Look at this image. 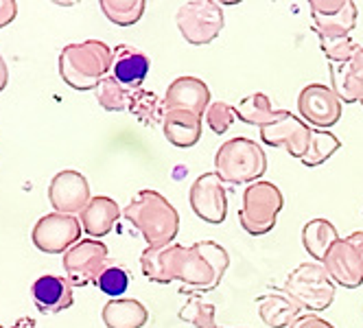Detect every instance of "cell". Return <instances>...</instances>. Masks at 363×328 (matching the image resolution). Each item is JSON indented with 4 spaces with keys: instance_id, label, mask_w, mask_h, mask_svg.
Listing matches in <instances>:
<instances>
[{
    "instance_id": "6da1fadb",
    "label": "cell",
    "mask_w": 363,
    "mask_h": 328,
    "mask_svg": "<svg viewBox=\"0 0 363 328\" xmlns=\"http://www.w3.org/2000/svg\"><path fill=\"white\" fill-rule=\"evenodd\" d=\"M123 217L145 237L147 247H162L175 241L179 215L171 201L158 191H138L123 208Z\"/></svg>"
},
{
    "instance_id": "7a4b0ae2",
    "label": "cell",
    "mask_w": 363,
    "mask_h": 328,
    "mask_svg": "<svg viewBox=\"0 0 363 328\" xmlns=\"http://www.w3.org/2000/svg\"><path fill=\"white\" fill-rule=\"evenodd\" d=\"M112 48L99 40L68 44L60 53V77L72 90H96L112 72Z\"/></svg>"
},
{
    "instance_id": "3957f363",
    "label": "cell",
    "mask_w": 363,
    "mask_h": 328,
    "mask_svg": "<svg viewBox=\"0 0 363 328\" xmlns=\"http://www.w3.org/2000/svg\"><path fill=\"white\" fill-rule=\"evenodd\" d=\"M230 267L228 249L217 241H199L186 247V256L182 263L179 283L182 295H191L195 291L208 293L217 289Z\"/></svg>"
},
{
    "instance_id": "277c9868",
    "label": "cell",
    "mask_w": 363,
    "mask_h": 328,
    "mask_svg": "<svg viewBox=\"0 0 363 328\" xmlns=\"http://www.w3.org/2000/svg\"><path fill=\"white\" fill-rule=\"evenodd\" d=\"M215 171L228 184L261 182L267 171V156L263 147L252 138L237 136L225 140L215 154Z\"/></svg>"
},
{
    "instance_id": "5b68a950",
    "label": "cell",
    "mask_w": 363,
    "mask_h": 328,
    "mask_svg": "<svg viewBox=\"0 0 363 328\" xmlns=\"http://www.w3.org/2000/svg\"><path fill=\"white\" fill-rule=\"evenodd\" d=\"M287 293L302 311L322 313L335 300V283L322 263H302L298 265L284 283Z\"/></svg>"
},
{
    "instance_id": "8992f818",
    "label": "cell",
    "mask_w": 363,
    "mask_h": 328,
    "mask_svg": "<svg viewBox=\"0 0 363 328\" xmlns=\"http://www.w3.org/2000/svg\"><path fill=\"white\" fill-rule=\"evenodd\" d=\"M284 206V197L274 182L261 180L243 191V204L239 208L241 228L252 237H263L274 230L278 215Z\"/></svg>"
},
{
    "instance_id": "52a82bcc",
    "label": "cell",
    "mask_w": 363,
    "mask_h": 328,
    "mask_svg": "<svg viewBox=\"0 0 363 328\" xmlns=\"http://www.w3.org/2000/svg\"><path fill=\"white\" fill-rule=\"evenodd\" d=\"M177 29L189 44L203 46L219 38L223 31V9L215 0H191V3L179 5L175 13Z\"/></svg>"
},
{
    "instance_id": "ba28073f",
    "label": "cell",
    "mask_w": 363,
    "mask_h": 328,
    "mask_svg": "<svg viewBox=\"0 0 363 328\" xmlns=\"http://www.w3.org/2000/svg\"><path fill=\"white\" fill-rule=\"evenodd\" d=\"M330 281L344 289H357L363 285V232H352L340 239L322 261Z\"/></svg>"
},
{
    "instance_id": "9c48e42d",
    "label": "cell",
    "mask_w": 363,
    "mask_h": 328,
    "mask_svg": "<svg viewBox=\"0 0 363 328\" xmlns=\"http://www.w3.org/2000/svg\"><path fill=\"white\" fill-rule=\"evenodd\" d=\"M108 265V245L99 239L77 241L64 254V271L72 287L96 285L99 276L106 271Z\"/></svg>"
},
{
    "instance_id": "30bf717a",
    "label": "cell",
    "mask_w": 363,
    "mask_h": 328,
    "mask_svg": "<svg viewBox=\"0 0 363 328\" xmlns=\"http://www.w3.org/2000/svg\"><path fill=\"white\" fill-rule=\"evenodd\" d=\"M82 221L74 215L50 213L35 223L31 239L44 254H66L77 241H82Z\"/></svg>"
},
{
    "instance_id": "8fae6325",
    "label": "cell",
    "mask_w": 363,
    "mask_h": 328,
    "mask_svg": "<svg viewBox=\"0 0 363 328\" xmlns=\"http://www.w3.org/2000/svg\"><path fill=\"white\" fill-rule=\"evenodd\" d=\"M298 112L306 125H313L315 130H328L342 120L344 103L330 86L308 84L298 96Z\"/></svg>"
},
{
    "instance_id": "7c38bea8",
    "label": "cell",
    "mask_w": 363,
    "mask_h": 328,
    "mask_svg": "<svg viewBox=\"0 0 363 328\" xmlns=\"http://www.w3.org/2000/svg\"><path fill=\"white\" fill-rule=\"evenodd\" d=\"M313 31L320 40L346 38L357 27V5L352 0H311Z\"/></svg>"
},
{
    "instance_id": "4fadbf2b",
    "label": "cell",
    "mask_w": 363,
    "mask_h": 328,
    "mask_svg": "<svg viewBox=\"0 0 363 328\" xmlns=\"http://www.w3.org/2000/svg\"><path fill=\"white\" fill-rule=\"evenodd\" d=\"M189 201L193 213L211 225H221L228 217L225 182L219 178L217 171L199 175L189 191Z\"/></svg>"
},
{
    "instance_id": "5bb4252c",
    "label": "cell",
    "mask_w": 363,
    "mask_h": 328,
    "mask_svg": "<svg viewBox=\"0 0 363 328\" xmlns=\"http://www.w3.org/2000/svg\"><path fill=\"white\" fill-rule=\"evenodd\" d=\"M90 184L79 171H60L48 184V201L62 215H77L90 204Z\"/></svg>"
},
{
    "instance_id": "9a60e30c",
    "label": "cell",
    "mask_w": 363,
    "mask_h": 328,
    "mask_svg": "<svg viewBox=\"0 0 363 328\" xmlns=\"http://www.w3.org/2000/svg\"><path fill=\"white\" fill-rule=\"evenodd\" d=\"M261 132V140L267 145V147H282L287 149V154L302 160L306 149H308V142H311V128L298 116H294L291 112L284 110L282 116L267 125V128L258 130Z\"/></svg>"
},
{
    "instance_id": "2e32d148",
    "label": "cell",
    "mask_w": 363,
    "mask_h": 328,
    "mask_svg": "<svg viewBox=\"0 0 363 328\" xmlns=\"http://www.w3.org/2000/svg\"><path fill=\"white\" fill-rule=\"evenodd\" d=\"M184 256H186V247L179 243H169L162 247H147L140 254V269L149 283L169 285L179 278Z\"/></svg>"
},
{
    "instance_id": "e0dca14e",
    "label": "cell",
    "mask_w": 363,
    "mask_h": 328,
    "mask_svg": "<svg viewBox=\"0 0 363 328\" xmlns=\"http://www.w3.org/2000/svg\"><path fill=\"white\" fill-rule=\"evenodd\" d=\"M211 88L206 86V81L197 77H177L167 94H164V108L169 110H184L193 112L203 118L206 110L211 108Z\"/></svg>"
},
{
    "instance_id": "ac0fdd59",
    "label": "cell",
    "mask_w": 363,
    "mask_h": 328,
    "mask_svg": "<svg viewBox=\"0 0 363 328\" xmlns=\"http://www.w3.org/2000/svg\"><path fill=\"white\" fill-rule=\"evenodd\" d=\"M112 77L123 84L129 90H138L151 68L149 57L138 50L136 46H129V44H118L116 48H112Z\"/></svg>"
},
{
    "instance_id": "d6986e66",
    "label": "cell",
    "mask_w": 363,
    "mask_h": 328,
    "mask_svg": "<svg viewBox=\"0 0 363 328\" xmlns=\"http://www.w3.org/2000/svg\"><path fill=\"white\" fill-rule=\"evenodd\" d=\"M33 305L40 313H62L72 307V285L64 276L46 273L31 285Z\"/></svg>"
},
{
    "instance_id": "ffe728a7",
    "label": "cell",
    "mask_w": 363,
    "mask_h": 328,
    "mask_svg": "<svg viewBox=\"0 0 363 328\" xmlns=\"http://www.w3.org/2000/svg\"><path fill=\"white\" fill-rule=\"evenodd\" d=\"M330 90L340 96L342 103H361L363 98V48L344 64H328Z\"/></svg>"
},
{
    "instance_id": "44dd1931",
    "label": "cell",
    "mask_w": 363,
    "mask_h": 328,
    "mask_svg": "<svg viewBox=\"0 0 363 328\" xmlns=\"http://www.w3.org/2000/svg\"><path fill=\"white\" fill-rule=\"evenodd\" d=\"M121 217V206L112 197L99 195L92 197L90 204L82 210V228L90 239H101L112 232L114 223Z\"/></svg>"
},
{
    "instance_id": "7402d4cb",
    "label": "cell",
    "mask_w": 363,
    "mask_h": 328,
    "mask_svg": "<svg viewBox=\"0 0 363 328\" xmlns=\"http://www.w3.org/2000/svg\"><path fill=\"white\" fill-rule=\"evenodd\" d=\"M201 128H203V118L184 110H169L162 123L164 138L179 149L195 147L201 138Z\"/></svg>"
},
{
    "instance_id": "603a6c76",
    "label": "cell",
    "mask_w": 363,
    "mask_h": 328,
    "mask_svg": "<svg viewBox=\"0 0 363 328\" xmlns=\"http://www.w3.org/2000/svg\"><path fill=\"white\" fill-rule=\"evenodd\" d=\"M258 315L269 328H289L302 313V309L287 293H267L256 300Z\"/></svg>"
},
{
    "instance_id": "cb8c5ba5",
    "label": "cell",
    "mask_w": 363,
    "mask_h": 328,
    "mask_svg": "<svg viewBox=\"0 0 363 328\" xmlns=\"http://www.w3.org/2000/svg\"><path fill=\"white\" fill-rule=\"evenodd\" d=\"M101 317L108 328H143L149 319V311L134 298H118L103 307Z\"/></svg>"
},
{
    "instance_id": "d4e9b609",
    "label": "cell",
    "mask_w": 363,
    "mask_h": 328,
    "mask_svg": "<svg viewBox=\"0 0 363 328\" xmlns=\"http://www.w3.org/2000/svg\"><path fill=\"white\" fill-rule=\"evenodd\" d=\"M340 232L328 219H311L302 230V245L313 261H324L328 249L340 241Z\"/></svg>"
},
{
    "instance_id": "484cf974",
    "label": "cell",
    "mask_w": 363,
    "mask_h": 328,
    "mask_svg": "<svg viewBox=\"0 0 363 328\" xmlns=\"http://www.w3.org/2000/svg\"><path fill=\"white\" fill-rule=\"evenodd\" d=\"M282 112L284 110L272 108L269 96L263 92H254L235 106L237 118L245 125H252V128H258V130H263V128H267V125L276 123L282 116Z\"/></svg>"
},
{
    "instance_id": "4316f807",
    "label": "cell",
    "mask_w": 363,
    "mask_h": 328,
    "mask_svg": "<svg viewBox=\"0 0 363 328\" xmlns=\"http://www.w3.org/2000/svg\"><path fill=\"white\" fill-rule=\"evenodd\" d=\"M127 110L134 114V118H138L140 125L145 128H155V125H162L164 123V98H160L155 92H149L145 88L132 90L129 94V106Z\"/></svg>"
},
{
    "instance_id": "83f0119b",
    "label": "cell",
    "mask_w": 363,
    "mask_h": 328,
    "mask_svg": "<svg viewBox=\"0 0 363 328\" xmlns=\"http://www.w3.org/2000/svg\"><path fill=\"white\" fill-rule=\"evenodd\" d=\"M340 147H342V140L335 134H330L328 130L311 128V142H308V149L302 158V164L308 169H315V166L324 164Z\"/></svg>"
},
{
    "instance_id": "f1b7e54d",
    "label": "cell",
    "mask_w": 363,
    "mask_h": 328,
    "mask_svg": "<svg viewBox=\"0 0 363 328\" xmlns=\"http://www.w3.org/2000/svg\"><path fill=\"white\" fill-rule=\"evenodd\" d=\"M99 7L110 22L118 27H132L143 18L147 3L145 0H101Z\"/></svg>"
},
{
    "instance_id": "f546056e",
    "label": "cell",
    "mask_w": 363,
    "mask_h": 328,
    "mask_svg": "<svg viewBox=\"0 0 363 328\" xmlns=\"http://www.w3.org/2000/svg\"><path fill=\"white\" fill-rule=\"evenodd\" d=\"M179 319L186 322L195 328H219L217 326V309L211 302L201 300L197 293H191L186 305L179 309Z\"/></svg>"
},
{
    "instance_id": "4dcf8cb0",
    "label": "cell",
    "mask_w": 363,
    "mask_h": 328,
    "mask_svg": "<svg viewBox=\"0 0 363 328\" xmlns=\"http://www.w3.org/2000/svg\"><path fill=\"white\" fill-rule=\"evenodd\" d=\"M129 94H132V90L125 88L123 84H118L112 74H108L106 79H103L96 90H94V96H96V103L108 110V112H123L127 110L129 106Z\"/></svg>"
},
{
    "instance_id": "1f68e13d",
    "label": "cell",
    "mask_w": 363,
    "mask_h": 328,
    "mask_svg": "<svg viewBox=\"0 0 363 328\" xmlns=\"http://www.w3.org/2000/svg\"><path fill=\"white\" fill-rule=\"evenodd\" d=\"M96 287L112 300H118L129 289V271L121 265H108L106 271L99 276Z\"/></svg>"
},
{
    "instance_id": "d6a6232c",
    "label": "cell",
    "mask_w": 363,
    "mask_h": 328,
    "mask_svg": "<svg viewBox=\"0 0 363 328\" xmlns=\"http://www.w3.org/2000/svg\"><path fill=\"white\" fill-rule=\"evenodd\" d=\"M320 46H322V53L328 60V64H344V62L352 60L357 55V50L361 48L350 35L320 40Z\"/></svg>"
},
{
    "instance_id": "836d02e7",
    "label": "cell",
    "mask_w": 363,
    "mask_h": 328,
    "mask_svg": "<svg viewBox=\"0 0 363 328\" xmlns=\"http://www.w3.org/2000/svg\"><path fill=\"white\" fill-rule=\"evenodd\" d=\"M237 114H235V108H232L230 103H225V101H215V103H211V108L206 110L203 114V120L206 125L217 134H225L230 128H232V123H235Z\"/></svg>"
},
{
    "instance_id": "e575fe53",
    "label": "cell",
    "mask_w": 363,
    "mask_h": 328,
    "mask_svg": "<svg viewBox=\"0 0 363 328\" xmlns=\"http://www.w3.org/2000/svg\"><path fill=\"white\" fill-rule=\"evenodd\" d=\"M289 328H335V326L315 313H306V315H300Z\"/></svg>"
},
{
    "instance_id": "d590c367",
    "label": "cell",
    "mask_w": 363,
    "mask_h": 328,
    "mask_svg": "<svg viewBox=\"0 0 363 328\" xmlns=\"http://www.w3.org/2000/svg\"><path fill=\"white\" fill-rule=\"evenodd\" d=\"M18 16V3L16 0H0V29H5Z\"/></svg>"
},
{
    "instance_id": "8d00e7d4",
    "label": "cell",
    "mask_w": 363,
    "mask_h": 328,
    "mask_svg": "<svg viewBox=\"0 0 363 328\" xmlns=\"http://www.w3.org/2000/svg\"><path fill=\"white\" fill-rule=\"evenodd\" d=\"M9 84V70H7V64L3 60V55H0V92H3Z\"/></svg>"
},
{
    "instance_id": "74e56055",
    "label": "cell",
    "mask_w": 363,
    "mask_h": 328,
    "mask_svg": "<svg viewBox=\"0 0 363 328\" xmlns=\"http://www.w3.org/2000/svg\"><path fill=\"white\" fill-rule=\"evenodd\" d=\"M11 328H40V326L33 317H20Z\"/></svg>"
},
{
    "instance_id": "f35d334b",
    "label": "cell",
    "mask_w": 363,
    "mask_h": 328,
    "mask_svg": "<svg viewBox=\"0 0 363 328\" xmlns=\"http://www.w3.org/2000/svg\"><path fill=\"white\" fill-rule=\"evenodd\" d=\"M361 106H363V98H361Z\"/></svg>"
},
{
    "instance_id": "ab89813d",
    "label": "cell",
    "mask_w": 363,
    "mask_h": 328,
    "mask_svg": "<svg viewBox=\"0 0 363 328\" xmlns=\"http://www.w3.org/2000/svg\"><path fill=\"white\" fill-rule=\"evenodd\" d=\"M0 328H5V326H0Z\"/></svg>"
},
{
    "instance_id": "60d3db41",
    "label": "cell",
    "mask_w": 363,
    "mask_h": 328,
    "mask_svg": "<svg viewBox=\"0 0 363 328\" xmlns=\"http://www.w3.org/2000/svg\"><path fill=\"white\" fill-rule=\"evenodd\" d=\"M221 328H223V326H221Z\"/></svg>"
}]
</instances>
